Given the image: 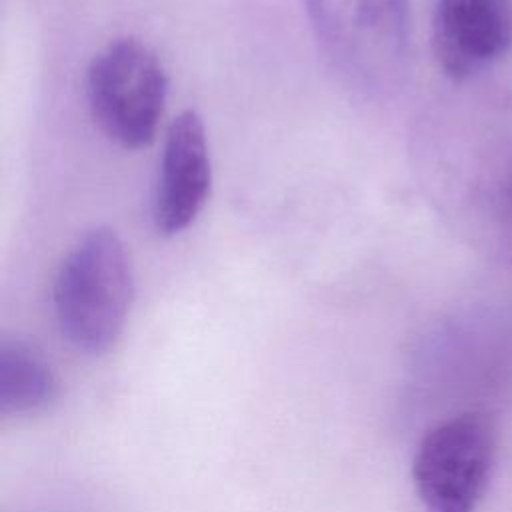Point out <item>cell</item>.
<instances>
[{"instance_id":"obj_1","label":"cell","mask_w":512,"mask_h":512,"mask_svg":"<svg viewBox=\"0 0 512 512\" xmlns=\"http://www.w3.org/2000/svg\"><path fill=\"white\" fill-rule=\"evenodd\" d=\"M134 298L130 256L110 228L86 232L66 252L52 290L64 340L84 354H104L120 338Z\"/></svg>"},{"instance_id":"obj_2","label":"cell","mask_w":512,"mask_h":512,"mask_svg":"<svg viewBox=\"0 0 512 512\" xmlns=\"http://www.w3.org/2000/svg\"><path fill=\"white\" fill-rule=\"evenodd\" d=\"M168 76L156 52L124 36L108 42L86 70V98L94 122L108 140L138 150L158 132Z\"/></svg>"},{"instance_id":"obj_3","label":"cell","mask_w":512,"mask_h":512,"mask_svg":"<svg viewBox=\"0 0 512 512\" xmlns=\"http://www.w3.org/2000/svg\"><path fill=\"white\" fill-rule=\"evenodd\" d=\"M492 424L476 412L432 426L420 440L412 480L426 512H476L494 466Z\"/></svg>"},{"instance_id":"obj_4","label":"cell","mask_w":512,"mask_h":512,"mask_svg":"<svg viewBox=\"0 0 512 512\" xmlns=\"http://www.w3.org/2000/svg\"><path fill=\"white\" fill-rule=\"evenodd\" d=\"M212 186L210 148L202 118L180 112L168 126L152 192V222L158 234L176 236L202 212Z\"/></svg>"},{"instance_id":"obj_5","label":"cell","mask_w":512,"mask_h":512,"mask_svg":"<svg viewBox=\"0 0 512 512\" xmlns=\"http://www.w3.org/2000/svg\"><path fill=\"white\" fill-rule=\"evenodd\" d=\"M408 0H312L310 18L318 38L346 64L398 62L408 48Z\"/></svg>"},{"instance_id":"obj_6","label":"cell","mask_w":512,"mask_h":512,"mask_svg":"<svg viewBox=\"0 0 512 512\" xmlns=\"http://www.w3.org/2000/svg\"><path fill=\"white\" fill-rule=\"evenodd\" d=\"M432 52L452 80H468L512 48V0H436Z\"/></svg>"},{"instance_id":"obj_7","label":"cell","mask_w":512,"mask_h":512,"mask_svg":"<svg viewBox=\"0 0 512 512\" xmlns=\"http://www.w3.org/2000/svg\"><path fill=\"white\" fill-rule=\"evenodd\" d=\"M60 396L50 364L28 344L4 340L0 346V412L30 416L48 410Z\"/></svg>"},{"instance_id":"obj_8","label":"cell","mask_w":512,"mask_h":512,"mask_svg":"<svg viewBox=\"0 0 512 512\" xmlns=\"http://www.w3.org/2000/svg\"><path fill=\"white\" fill-rule=\"evenodd\" d=\"M490 218L498 250L512 260V156L504 160L496 174L490 198Z\"/></svg>"}]
</instances>
